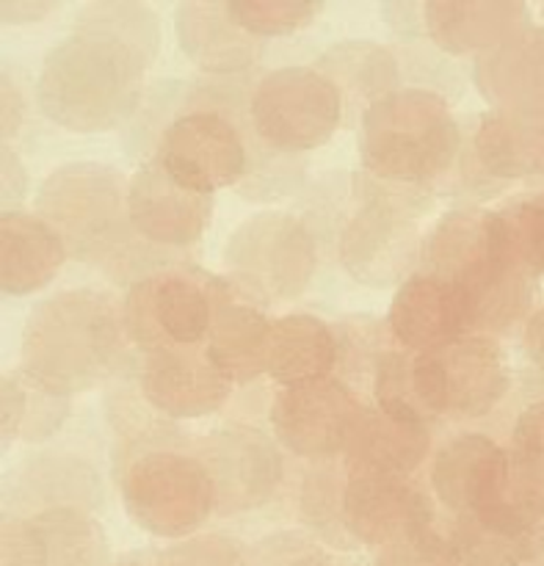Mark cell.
Listing matches in <instances>:
<instances>
[{"instance_id":"cell-1","label":"cell","mask_w":544,"mask_h":566,"mask_svg":"<svg viewBox=\"0 0 544 566\" xmlns=\"http://www.w3.org/2000/svg\"><path fill=\"white\" fill-rule=\"evenodd\" d=\"M160 50V28L142 3H92L48 50L36 81L39 111L72 133H105L136 111Z\"/></svg>"},{"instance_id":"cell-2","label":"cell","mask_w":544,"mask_h":566,"mask_svg":"<svg viewBox=\"0 0 544 566\" xmlns=\"http://www.w3.org/2000/svg\"><path fill=\"white\" fill-rule=\"evenodd\" d=\"M125 321L108 293L75 287L33 307L22 329V374L55 396L92 390L114 374Z\"/></svg>"},{"instance_id":"cell-3","label":"cell","mask_w":544,"mask_h":566,"mask_svg":"<svg viewBox=\"0 0 544 566\" xmlns=\"http://www.w3.org/2000/svg\"><path fill=\"white\" fill-rule=\"evenodd\" d=\"M420 254L429 274L462 293L473 332L506 329L529 310L534 280L509 258L495 213L453 210L442 216Z\"/></svg>"},{"instance_id":"cell-4","label":"cell","mask_w":544,"mask_h":566,"mask_svg":"<svg viewBox=\"0 0 544 566\" xmlns=\"http://www.w3.org/2000/svg\"><path fill=\"white\" fill-rule=\"evenodd\" d=\"M357 149L370 175L426 186L451 169L462 133L446 97L429 88H396L363 111Z\"/></svg>"},{"instance_id":"cell-5","label":"cell","mask_w":544,"mask_h":566,"mask_svg":"<svg viewBox=\"0 0 544 566\" xmlns=\"http://www.w3.org/2000/svg\"><path fill=\"white\" fill-rule=\"evenodd\" d=\"M224 269L254 296L291 302L313 282L318 249L304 221L282 210H265L232 230L224 247Z\"/></svg>"},{"instance_id":"cell-6","label":"cell","mask_w":544,"mask_h":566,"mask_svg":"<svg viewBox=\"0 0 544 566\" xmlns=\"http://www.w3.org/2000/svg\"><path fill=\"white\" fill-rule=\"evenodd\" d=\"M122 503L142 531L160 539H182L208 523L216 490L199 457L153 451L127 468Z\"/></svg>"},{"instance_id":"cell-7","label":"cell","mask_w":544,"mask_h":566,"mask_svg":"<svg viewBox=\"0 0 544 566\" xmlns=\"http://www.w3.org/2000/svg\"><path fill=\"white\" fill-rule=\"evenodd\" d=\"M509 381L506 354L481 332L412 357V385L429 418H484L503 401Z\"/></svg>"},{"instance_id":"cell-8","label":"cell","mask_w":544,"mask_h":566,"mask_svg":"<svg viewBox=\"0 0 544 566\" xmlns=\"http://www.w3.org/2000/svg\"><path fill=\"white\" fill-rule=\"evenodd\" d=\"M252 127L276 153H310L329 142L343 122V92L313 66H282L254 86Z\"/></svg>"},{"instance_id":"cell-9","label":"cell","mask_w":544,"mask_h":566,"mask_svg":"<svg viewBox=\"0 0 544 566\" xmlns=\"http://www.w3.org/2000/svg\"><path fill=\"white\" fill-rule=\"evenodd\" d=\"M36 210L77 258L94 260L114 243L127 219V188L111 166L66 164L42 182Z\"/></svg>"},{"instance_id":"cell-10","label":"cell","mask_w":544,"mask_h":566,"mask_svg":"<svg viewBox=\"0 0 544 566\" xmlns=\"http://www.w3.org/2000/svg\"><path fill=\"white\" fill-rule=\"evenodd\" d=\"M224 302L213 280L191 271H164L136 282L125 298L122 321L144 352L193 348L208 343L210 326Z\"/></svg>"},{"instance_id":"cell-11","label":"cell","mask_w":544,"mask_h":566,"mask_svg":"<svg viewBox=\"0 0 544 566\" xmlns=\"http://www.w3.org/2000/svg\"><path fill=\"white\" fill-rule=\"evenodd\" d=\"M155 160L186 188L213 197L247 175L249 153L227 116L216 111H188L166 127Z\"/></svg>"},{"instance_id":"cell-12","label":"cell","mask_w":544,"mask_h":566,"mask_svg":"<svg viewBox=\"0 0 544 566\" xmlns=\"http://www.w3.org/2000/svg\"><path fill=\"white\" fill-rule=\"evenodd\" d=\"M418 213L401 197L365 199L341 235V263L365 285H390L415 263Z\"/></svg>"},{"instance_id":"cell-13","label":"cell","mask_w":544,"mask_h":566,"mask_svg":"<svg viewBox=\"0 0 544 566\" xmlns=\"http://www.w3.org/2000/svg\"><path fill=\"white\" fill-rule=\"evenodd\" d=\"M363 407L343 381L324 379L285 387L271 407V426L282 446L302 459L346 453Z\"/></svg>"},{"instance_id":"cell-14","label":"cell","mask_w":544,"mask_h":566,"mask_svg":"<svg viewBox=\"0 0 544 566\" xmlns=\"http://www.w3.org/2000/svg\"><path fill=\"white\" fill-rule=\"evenodd\" d=\"M199 462L213 481L216 509L221 514L265 506L282 481V459L271 437L247 426L213 431L202 440Z\"/></svg>"},{"instance_id":"cell-15","label":"cell","mask_w":544,"mask_h":566,"mask_svg":"<svg viewBox=\"0 0 544 566\" xmlns=\"http://www.w3.org/2000/svg\"><path fill=\"white\" fill-rule=\"evenodd\" d=\"M213 219V197L177 182L158 160H147L127 182V221L155 247L186 249L205 235Z\"/></svg>"},{"instance_id":"cell-16","label":"cell","mask_w":544,"mask_h":566,"mask_svg":"<svg viewBox=\"0 0 544 566\" xmlns=\"http://www.w3.org/2000/svg\"><path fill=\"white\" fill-rule=\"evenodd\" d=\"M105 534L83 509L44 506L3 523V566H103Z\"/></svg>"},{"instance_id":"cell-17","label":"cell","mask_w":544,"mask_h":566,"mask_svg":"<svg viewBox=\"0 0 544 566\" xmlns=\"http://www.w3.org/2000/svg\"><path fill=\"white\" fill-rule=\"evenodd\" d=\"M343 525L354 539L387 547L431 528V501L401 475H352L343 490Z\"/></svg>"},{"instance_id":"cell-18","label":"cell","mask_w":544,"mask_h":566,"mask_svg":"<svg viewBox=\"0 0 544 566\" xmlns=\"http://www.w3.org/2000/svg\"><path fill=\"white\" fill-rule=\"evenodd\" d=\"M142 392L171 420H199L216 415L230 398L232 385L213 368L205 352L155 348L144 352Z\"/></svg>"},{"instance_id":"cell-19","label":"cell","mask_w":544,"mask_h":566,"mask_svg":"<svg viewBox=\"0 0 544 566\" xmlns=\"http://www.w3.org/2000/svg\"><path fill=\"white\" fill-rule=\"evenodd\" d=\"M387 324L393 337L415 354L435 352L473 332L462 293L429 271L401 282L393 296Z\"/></svg>"},{"instance_id":"cell-20","label":"cell","mask_w":544,"mask_h":566,"mask_svg":"<svg viewBox=\"0 0 544 566\" xmlns=\"http://www.w3.org/2000/svg\"><path fill=\"white\" fill-rule=\"evenodd\" d=\"M512 451L484 434H462L448 442L431 468V486L459 520L484 512L506 481Z\"/></svg>"},{"instance_id":"cell-21","label":"cell","mask_w":544,"mask_h":566,"mask_svg":"<svg viewBox=\"0 0 544 566\" xmlns=\"http://www.w3.org/2000/svg\"><path fill=\"white\" fill-rule=\"evenodd\" d=\"M420 14L431 42L451 55H481L529 25V9L512 0H431Z\"/></svg>"},{"instance_id":"cell-22","label":"cell","mask_w":544,"mask_h":566,"mask_svg":"<svg viewBox=\"0 0 544 566\" xmlns=\"http://www.w3.org/2000/svg\"><path fill=\"white\" fill-rule=\"evenodd\" d=\"M473 149L481 166L501 180L544 175V103L492 108L481 116Z\"/></svg>"},{"instance_id":"cell-23","label":"cell","mask_w":544,"mask_h":566,"mask_svg":"<svg viewBox=\"0 0 544 566\" xmlns=\"http://www.w3.org/2000/svg\"><path fill=\"white\" fill-rule=\"evenodd\" d=\"M66 243L39 216L9 210L0 221V287L9 296H28L59 276Z\"/></svg>"},{"instance_id":"cell-24","label":"cell","mask_w":544,"mask_h":566,"mask_svg":"<svg viewBox=\"0 0 544 566\" xmlns=\"http://www.w3.org/2000/svg\"><path fill=\"white\" fill-rule=\"evenodd\" d=\"M431 434L426 423L398 420L376 409L359 412L346 446V459L354 475H401L423 464L429 457Z\"/></svg>"},{"instance_id":"cell-25","label":"cell","mask_w":544,"mask_h":566,"mask_svg":"<svg viewBox=\"0 0 544 566\" xmlns=\"http://www.w3.org/2000/svg\"><path fill=\"white\" fill-rule=\"evenodd\" d=\"M473 81L492 108L544 103V28L525 25L475 59Z\"/></svg>"},{"instance_id":"cell-26","label":"cell","mask_w":544,"mask_h":566,"mask_svg":"<svg viewBox=\"0 0 544 566\" xmlns=\"http://www.w3.org/2000/svg\"><path fill=\"white\" fill-rule=\"evenodd\" d=\"M335 363V332L321 318L307 313H291L271 324L265 376L282 385V390L329 379Z\"/></svg>"},{"instance_id":"cell-27","label":"cell","mask_w":544,"mask_h":566,"mask_svg":"<svg viewBox=\"0 0 544 566\" xmlns=\"http://www.w3.org/2000/svg\"><path fill=\"white\" fill-rule=\"evenodd\" d=\"M177 42L208 72H241L258 55L252 36L232 20L227 3H182L175 11Z\"/></svg>"},{"instance_id":"cell-28","label":"cell","mask_w":544,"mask_h":566,"mask_svg":"<svg viewBox=\"0 0 544 566\" xmlns=\"http://www.w3.org/2000/svg\"><path fill=\"white\" fill-rule=\"evenodd\" d=\"M271 324L274 321L249 304H221L210 326L205 354L230 385H247L265 374Z\"/></svg>"},{"instance_id":"cell-29","label":"cell","mask_w":544,"mask_h":566,"mask_svg":"<svg viewBox=\"0 0 544 566\" xmlns=\"http://www.w3.org/2000/svg\"><path fill=\"white\" fill-rule=\"evenodd\" d=\"M70 412L64 396L44 390L28 374H9L3 379V442H39L53 434Z\"/></svg>"},{"instance_id":"cell-30","label":"cell","mask_w":544,"mask_h":566,"mask_svg":"<svg viewBox=\"0 0 544 566\" xmlns=\"http://www.w3.org/2000/svg\"><path fill=\"white\" fill-rule=\"evenodd\" d=\"M318 66L341 92L374 94V99L396 92V61L376 42L332 44Z\"/></svg>"},{"instance_id":"cell-31","label":"cell","mask_w":544,"mask_h":566,"mask_svg":"<svg viewBox=\"0 0 544 566\" xmlns=\"http://www.w3.org/2000/svg\"><path fill=\"white\" fill-rule=\"evenodd\" d=\"M453 547L462 566H525L542 551L544 536H512L464 517L453 531Z\"/></svg>"},{"instance_id":"cell-32","label":"cell","mask_w":544,"mask_h":566,"mask_svg":"<svg viewBox=\"0 0 544 566\" xmlns=\"http://www.w3.org/2000/svg\"><path fill=\"white\" fill-rule=\"evenodd\" d=\"M509 258L529 280L544 276V193L495 210Z\"/></svg>"},{"instance_id":"cell-33","label":"cell","mask_w":544,"mask_h":566,"mask_svg":"<svg viewBox=\"0 0 544 566\" xmlns=\"http://www.w3.org/2000/svg\"><path fill=\"white\" fill-rule=\"evenodd\" d=\"M232 20L249 36H291L321 14L324 3L307 0H227Z\"/></svg>"},{"instance_id":"cell-34","label":"cell","mask_w":544,"mask_h":566,"mask_svg":"<svg viewBox=\"0 0 544 566\" xmlns=\"http://www.w3.org/2000/svg\"><path fill=\"white\" fill-rule=\"evenodd\" d=\"M376 401L381 412L393 415L398 420H412V423H429L423 403L418 401V392L412 385V359L407 354L387 352L376 365Z\"/></svg>"},{"instance_id":"cell-35","label":"cell","mask_w":544,"mask_h":566,"mask_svg":"<svg viewBox=\"0 0 544 566\" xmlns=\"http://www.w3.org/2000/svg\"><path fill=\"white\" fill-rule=\"evenodd\" d=\"M376 566H462L451 539L426 528L381 547Z\"/></svg>"},{"instance_id":"cell-36","label":"cell","mask_w":544,"mask_h":566,"mask_svg":"<svg viewBox=\"0 0 544 566\" xmlns=\"http://www.w3.org/2000/svg\"><path fill=\"white\" fill-rule=\"evenodd\" d=\"M512 451L544 475V398L523 409L512 431Z\"/></svg>"},{"instance_id":"cell-37","label":"cell","mask_w":544,"mask_h":566,"mask_svg":"<svg viewBox=\"0 0 544 566\" xmlns=\"http://www.w3.org/2000/svg\"><path fill=\"white\" fill-rule=\"evenodd\" d=\"M171 566H247L241 551L230 539L208 536V539H193L188 545L169 551Z\"/></svg>"},{"instance_id":"cell-38","label":"cell","mask_w":544,"mask_h":566,"mask_svg":"<svg viewBox=\"0 0 544 566\" xmlns=\"http://www.w3.org/2000/svg\"><path fill=\"white\" fill-rule=\"evenodd\" d=\"M525 352H529L531 363L544 370V304L531 313L529 324H525Z\"/></svg>"},{"instance_id":"cell-39","label":"cell","mask_w":544,"mask_h":566,"mask_svg":"<svg viewBox=\"0 0 544 566\" xmlns=\"http://www.w3.org/2000/svg\"><path fill=\"white\" fill-rule=\"evenodd\" d=\"M53 3H36V0H11V3H3V20L9 25H20V22H36L42 20L48 11H53Z\"/></svg>"},{"instance_id":"cell-40","label":"cell","mask_w":544,"mask_h":566,"mask_svg":"<svg viewBox=\"0 0 544 566\" xmlns=\"http://www.w3.org/2000/svg\"><path fill=\"white\" fill-rule=\"evenodd\" d=\"M122 566H147V564H122Z\"/></svg>"}]
</instances>
